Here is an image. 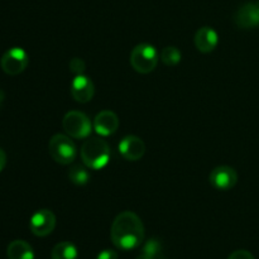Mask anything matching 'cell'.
Listing matches in <instances>:
<instances>
[{
    "label": "cell",
    "instance_id": "21",
    "mask_svg": "<svg viewBox=\"0 0 259 259\" xmlns=\"http://www.w3.org/2000/svg\"><path fill=\"white\" fill-rule=\"evenodd\" d=\"M96 259H119L118 253L113 249H104L98 254Z\"/></svg>",
    "mask_w": 259,
    "mask_h": 259
},
{
    "label": "cell",
    "instance_id": "5",
    "mask_svg": "<svg viewBox=\"0 0 259 259\" xmlns=\"http://www.w3.org/2000/svg\"><path fill=\"white\" fill-rule=\"evenodd\" d=\"M62 126L66 134L75 139L89 138L94 128L89 116L78 110H71L66 113V115L63 116Z\"/></svg>",
    "mask_w": 259,
    "mask_h": 259
},
{
    "label": "cell",
    "instance_id": "19",
    "mask_svg": "<svg viewBox=\"0 0 259 259\" xmlns=\"http://www.w3.org/2000/svg\"><path fill=\"white\" fill-rule=\"evenodd\" d=\"M68 67H70L71 72L75 73V75L77 76V75H83L86 65H85V62H83L82 58L73 57L72 60L70 61V63H68Z\"/></svg>",
    "mask_w": 259,
    "mask_h": 259
},
{
    "label": "cell",
    "instance_id": "10",
    "mask_svg": "<svg viewBox=\"0 0 259 259\" xmlns=\"http://www.w3.org/2000/svg\"><path fill=\"white\" fill-rule=\"evenodd\" d=\"M235 24L242 29H253L259 25V2L245 3L235 13Z\"/></svg>",
    "mask_w": 259,
    "mask_h": 259
},
{
    "label": "cell",
    "instance_id": "17",
    "mask_svg": "<svg viewBox=\"0 0 259 259\" xmlns=\"http://www.w3.org/2000/svg\"><path fill=\"white\" fill-rule=\"evenodd\" d=\"M162 62L166 66H176L179 65L180 61L182 58V53L180 52V50L175 46H168V47H164L161 51V55H159Z\"/></svg>",
    "mask_w": 259,
    "mask_h": 259
},
{
    "label": "cell",
    "instance_id": "1",
    "mask_svg": "<svg viewBox=\"0 0 259 259\" xmlns=\"http://www.w3.org/2000/svg\"><path fill=\"white\" fill-rule=\"evenodd\" d=\"M110 238L118 249L133 250L144 240V225L141 218L133 211H123L114 219Z\"/></svg>",
    "mask_w": 259,
    "mask_h": 259
},
{
    "label": "cell",
    "instance_id": "15",
    "mask_svg": "<svg viewBox=\"0 0 259 259\" xmlns=\"http://www.w3.org/2000/svg\"><path fill=\"white\" fill-rule=\"evenodd\" d=\"M77 248L71 242L57 243L51 253L52 259H77Z\"/></svg>",
    "mask_w": 259,
    "mask_h": 259
},
{
    "label": "cell",
    "instance_id": "9",
    "mask_svg": "<svg viewBox=\"0 0 259 259\" xmlns=\"http://www.w3.org/2000/svg\"><path fill=\"white\" fill-rule=\"evenodd\" d=\"M119 153L126 161H139L146 153V144L139 137L126 136L119 143Z\"/></svg>",
    "mask_w": 259,
    "mask_h": 259
},
{
    "label": "cell",
    "instance_id": "12",
    "mask_svg": "<svg viewBox=\"0 0 259 259\" xmlns=\"http://www.w3.org/2000/svg\"><path fill=\"white\" fill-rule=\"evenodd\" d=\"M93 125L99 136L109 137L118 131L119 118L114 111L103 110L96 114Z\"/></svg>",
    "mask_w": 259,
    "mask_h": 259
},
{
    "label": "cell",
    "instance_id": "22",
    "mask_svg": "<svg viewBox=\"0 0 259 259\" xmlns=\"http://www.w3.org/2000/svg\"><path fill=\"white\" fill-rule=\"evenodd\" d=\"M5 164H7V154H5V152L0 148V172L4 169Z\"/></svg>",
    "mask_w": 259,
    "mask_h": 259
},
{
    "label": "cell",
    "instance_id": "20",
    "mask_svg": "<svg viewBox=\"0 0 259 259\" xmlns=\"http://www.w3.org/2000/svg\"><path fill=\"white\" fill-rule=\"evenodd\" d=\"M228 259H254V257H253L252 253L248 252V250L239 249V250H235V252H233L232 254L228 257Z\"/></svg>",
    "mask_w": 259,
    "mask_h": 259
},
{
    "label": "cell",
    "instance_id": "23",
    "mask_svg": "<svg viewBox=\"0 0 259 259\" xmlns=\"http://www.w3.org/2000/svg\"><path fill=\"white\" fill-rule=\"evenodd\" d=\"M4 99H5V94H4V91L0 89V108H2L3 103H4Z\"/></svg>",
    "mask_w": 259,
    "mask_h": 259
},
{
    "label": "cell",
    "instance_id": "13",
    "mask_svg": "<svg viewBox=\"0 0 259 259\" xmlns=\"http://www.w3.org/2000/svg\"><path fill=\"white\" fill-rule=\"evenodd\" d=\"M195 46L201 53H210L217 48L219 35L211 27H202L195 34Z\"/></svg>",
    "mask_w": 259,
    "mask_h": 259
},
{
    "label": "cell",
    "instance_id": "8",
    "mask_svg": "<svg viewBox=\"0 0 259 259\" xmlns=\"http://www.w3.org/2000/svg\"><path fill=\"white\" fill-rule=\"evenodd\" d=\"M209 182L214 189L220 190V191H228L237 185L238 174L230 166L215 167L210 174Z\"/></svg>",
    "mask_w": 259,
    "mask_h": 259
},
{
    "label": "cell",
    "instance_id": "7",
    "mask_svg": "<svg viewBox=\"0 0 259 259\" xmlns=\"http://www.w3.org/2000/svg\"><path fill=\"white\" fill-rule=\"evenodd\" d=\"M56 228V215L48 209H40L32 215L29 229L35 237H47Z\"/></svg>",
    "mask_w": 259,
    "mask_h": 259
},
{
    "label": "cell",
    "instance_id": "14",
    "mask_svg": "<svg viewBox=\"0 0 259 259\" xmlns=\"http://www.w3.org/2000/svg\"><path fill=\"white\" fill-rule=\"evenodd\" d=\"M7 254L9 259H34V250L25 240H13L8 245Z\"/></svg>",
    "mask_w": 259,
    "mask_h": 259
},
{
    "label": "cell",
    "instance_id": "24",
    "mask_svg": "<svg viewBox=\"0 0 259 259\" xmlns=\"http://www.w3.org/2000/svg\"><path fill=\"white\" fill-rule=\"evenodd\" d=\"M136 259H153V258L149 257V255H147V254H144V253H141V254H139Z\"/></svg>",
    "mask_w": 259,
    "mask_h": 259
},
{
    "label": "cell",
    "instance_id": "3",
    "mask_svg": "<svg viewBox=\"0 0 259 259\" xmlns=\"http://www.w3.org/2000/svg\"><path fill=\"white\" fill-rule=\"evenodd\" d=\"M48 152L57 163L63 166L72 163L77 157V147L75 142L66 134H55L48 143Z\"/></svg>",
    "mask_w": 259,
    "mask_h": 259
},
{
    "label": "cell",
    "instance_id": "4",
    "mask_svg": "<svg viewBox=\"0 0 259 259\" xmlns=\"http://www.w3.org/2000/svg\"><path fill=\"white\" fill-rule=\"evenodd\" d=\"M159 55L156 47L148 43H141L133 48L131 53V65L137 72L149 73L157 67Z\"/></svg>",
    "mask_w": 259,
    "mask_h": 259
},
{
    "label": "cell",
    "instance_id": "11",
    "mask_svg": "<svg viewBox=\"0 0 259 259\" xmlns=\"http://www.w3.org/2000/svg\"><path fill=\"white\" fill-rule=\"evenodd\" d=\"M70 90L72 98L77 103L81 104L89 103L94 98V94H95V88H94L93 81L85 75L75 76V78L71 82Z\"/></svg>",
    "mask_w": 259,
    "mask_h": 259
},
{
    "label": "cell",
    "instance_id": "18",
    "mask_svg": "<svg viewBox=\"0 0 259 259\" xmlns=\"http://www.w3.org/2000/svg\"><path fill=\"white\" fill-rule=\"evenodd\" d=\"M142 253L149 255L153 259H162V254H163V249H162V244L158 239L152 238V239L147 240L146 244L142 248Z\"/></svg>",
    "mask_w": 259,
    "mask_h": 259
},
{
    "label": "cell",
    "instance_id": "2",
    "mask_svg": "<svg viewBox=\"0 0 259 259\" xmlns=\"http://www.w3.org/2000/svg\"><path fill=\"white\" fill-rule=\"evenodd\" d=\"M81 159L89 169H103L110 161V147L103 138H88L81 147Z\"/></svg>",
    "mask_w": 259,
    "mask_h": 259
},
{
    "label": "cell",
    "instance_id": "6",
    "mask_svg": "<svg viewBox=\"0 0 259 259\" xmlns=\"http://www.w3.org/2000/svg\"><path fill=\"white\" fill-rule=\"evenodd\" d=\"M28 63H29L28 53L20 47H13L8 50L0 60L2 70L10 76L22 73L27 68Z\"/></svg>",
    "mask_w": 259,
    "mask_h": 259
},
{
    "label": "cell",
    "instance_id": "16",
    "mask_svg": "<svg viewBox=\"0 0 259 259\" xmlns=\"http://www.w3.org/2000/svg\"><path fill=\"white\" fill-rule=\"evenodd\" d=\"M90 172L86 166L75 164L68 171V180L76 186H83L90 181Z\"/></svg>",
    "mask_w": 259,
    "mask_h": 259
}]
</instances>
